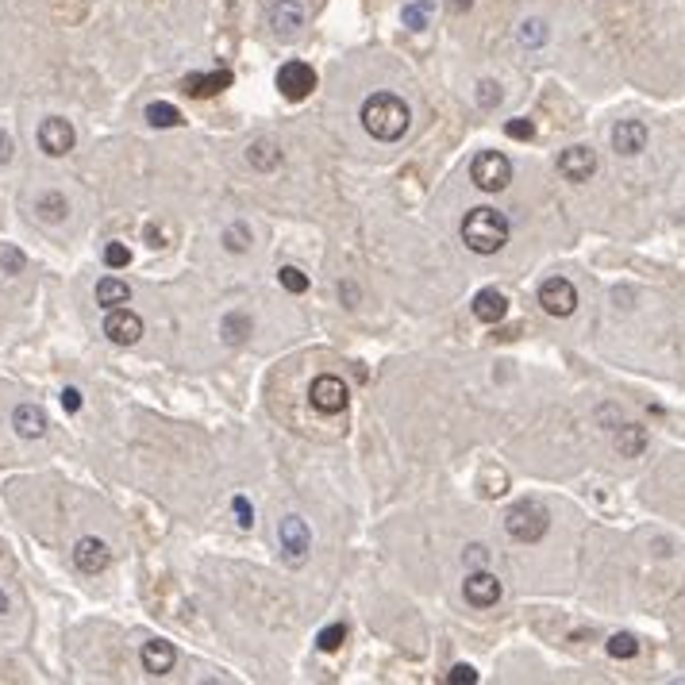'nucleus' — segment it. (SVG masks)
<instances>
[{"mask_svg": "<svg viewBox=\"0 0 685 685\" xmlns=\"http://www.w3.org/2000/svg\"><path fill=\"white\" fill-rule=\"evenodd\" d=\"M23 266H27L23 251H16V247H5V251H0V269H5V274H20Z\"/></svg>", "mask_w": 685, "mask_h": 685, "instance_id": "obj_35", "label": "nucleus"}, {"mask_svg": "<svg viewBox=\"0 0 685 685\" xmlns=\"http://www.w3.org/2000/svg\"><path fill=\"white\" fill-rule=\"evenodd\" d=\"M470 5H474V0H451L454 12H470Z\"/></svg>", "mask_w": 685, "mask_h": 685, "instance_id": "obj_42", "label": "nucleus"}, {"mask_svg": "<svg viewBox=\"0 0 685 685\" xmlns=\"http://www.w3.org/2000/svg\"><path fill=\"white\" fill-rule=\"evenodd\" d=\"M551 527L547 508L539 501H516L505 512V532L516 539V543H539Z\"/></svg>", "mask_w": 685, "mask_h": 685, "instance_id": "obj_3", "label": "nucleus"}, {"mask_svg": "<svg viewBox=\"0 0 685 685\" xmlns=\"http://www.w3.org/2000/svg\"><path fill=\"white\" fill-rule=\"evenodd\" d=\"M147 123L151 127H178L181 112L174 105H166V101H154V105H147Z\"/></svg>", "mask_w": 685, "mask_h": 685, "instance_id": "obj_27", "label": "nucleus"}, {"mask_svg": "<svg viewBox=\"0 0 685 685\" xmlns=\"http://www.w3.org/2000/svg\"><path fill=\"white\" fill-rule=\"evenodd\" d=\"M312 405H316L320 412H342L347 408V385H342V378L335 374H320V378H312Z\"/></svg>", "mask_w": 685, "mask_h": 685, "instance_id": "obj_12", "label": "nucleus"}, {"mask_svg": "<svg viewBox=\"0 0 685 685\" xmlns=\"http://www.w3.org/2000/svg\"><path fill=\"white\" fill-rule=\"evenodd\" d=\"M278 543H281V559L289 566H305L308 551H312V532L301 516H285L278 524Z\"/></svg>", "mask_w": 685, "mask_h": 685, "instance_id": "obj_5", "label": "nucleus"}, {"mask_svg": "<svg viewBox=\"0 0 685 685\" xmlns=\"http://www.w3.org/2000/svg\"><path fill=\"white\" fill-rule=\"evenodd\" d=\"M547 23L543 20H524L520 27H516V39H520V47H527V50H535V47H543L547 42Z\"/></svg>", "mask_w": 685, "mask_h": 685, "instance_id": "obj_26", "label": "nucleus"}, {"mask_svg": "<svg viewBox=\"0 0 685 685\" xmlns=\"http://www.w3.org/2000/svg\"><path fill=\"white\" fill-rule=\"evenodd\" d=\"M12 151H16V147H12V135H5V132H0V166H5V162H12Z\"/></svg>", "mask_w": 685, "mask_h": 685, "instance_id": "obj_41", "label": "nucleus"}, {"mask_svg": "<svg viewBox=\"0 0 685 685\" xmlns=\"http://www.w3.org/2000/svg\"><path fill=\"white\" fill-rule=\"evenodd\" d=\"M644 447H647V432H644V427H635V424L616 427V451L624 454V459H635V454H644Z\"/></svg>", "mask_w": 685, "mask_h": 685, "instance_id": "obj_23", "label": "nucleus"}, {"mask_svg": "<svg viewBox=\"0 0 685 685\" xmlns=\"http://www.w3.org/2000/svg\"><path fill=\"white\" fill-rule=\"evenodd\" d=\"M12 427L23 435V439H42L47 435V412L39 405H16L12 412Z\"/></svg>", "mask_w": 685, "mask_h": 685, "instance_id": "obj_19", "label": "nucleus"}, {"mask_svg": "<svg viewBox=\"0 0 685 685\" xmlns=\"http://www.w3.org/2000/svg\"><path fill=\"white\" fill-rule=\"evenodd\" d=\"M224 247L232 251V254H242V251L251 247V227H247V224H232V227L224 232Z\"/></svg>", "mask_w": 685, "mask_h": 685, "instance_id": "obj_32", "label": "nucleus"}, {"mask_svg": "<svg viewBox=\"0 0 685 685\" xmlns=\"http://www.w3.org/2000/svg\"><path fill=\"white\" fill-rule=\"evenodd\" d=\"M359 120L378 142H397V139H405L408 123H412V112H408V105L401 101V96L374 93V96H366L362 101V116Z\"/></svg>", "mask_w": 685, "mask_h": 685, "instance_id": "obj_1", "label": "nucleus"}, {"mask_svg": "<svg viewBox=\"0 0 685 685\" xmlns=\"http://www.w3.org/2000/svg\"><path fill=\"white\" fill-rule=\"evenodd\" d=\"M232 508H235V520H239V527H254V508H251L247 497H235Z\"/></svg>", "mask_w": 685, "mask_h": 685, "instance_id": "obj_38", "label": "nucleus"}, {"mask_svg": "<svg viewBox=\"0 0 685 685\" xmlns=\"http://www.w3.org/2000/svg\"><path fill=\"white\" fill-rule=\"evenodd\" d=\"M139 659H142V670H147L151 678H162L174 670L178 651H174V644H166V639H151V644H142Z\"/></svg>", "mask_w": 685, "mask_h": 685, "instance_id": "obj_17", "label": "nucleus"}, {"mask_svg": "<svg viewBox=\"0 0 685 685\" xmlns=\"http://www.w3.org/2000/svg\"><path fill=\"white\" fill-rule=\"evenodd\" d=\"M432 12H435V0H412V5H405L401 20H405L408 32H424L427 20H432Z\"/></svg>", "mask_w": 685, "mask_h": 685, "instance_id": "obj_25", "label": "nucleus"}, {"mask_svg": "<svg viewBox=\"0 0 685 685\" xmlns=\"http://www.w3.org/2000/svg\"><path fill=\"white\" fill-rule=\"evenodd\" d=\"M278 93L285 96V101H305V96H312V89H316V69H312L308 62H285L278 69Z\"/></svg>", "mask_w": 685, "mask_h": 685, "instance_id": "obj_6", "label": "nucleus"}, {"mask_svg": "<svg viewBox=\"0 0 685 685\" xmlns=\"http://www.w3.org/2000/svg\"><path fill=\"white\" fill-rule=\"evenodd\" d=\"M269 27H274V35L281 39H297L301 35V27H305V8L297 5V0H278L274 8H269Z\"/></svg>", "mask_w": 685, "mask_h": 685, "instance_id": "obj_15", "label": "nucleus"}, {"mask_svg": "<svg viewBox=\"0 0 685 685\" xmlns=\"http://www.w3.org/2000/svg\"><path fill=\"white\" fill-rule=\"evenodd\" d=\"M278 281H281L285 293H305L308 289V274H305V269H297V266H281L278 269Z\"/></svg>", "mask_w": 685, "mask_h": 685, "instance_id": "obj_31", "label": "nucleus"}, {"mask_svg": "<svg viewBox=\"0 0 685 685\" xmlns=\"http://www.w3.org/2000/svg\"><path fill=\"white\" fill-rule=\"evenodd\" d=\"M505 135L527 142V139H535V123H532V120H524V116H516V120H508V123H505Z\"/></svg>", "mask_w": 685, "mask_h": 685, "instance_id": "obj_34", "label": "nucleus"}, {"mask_svg": "<svg viewBox=\"0 0 685 685\" xmlns=\"http://www.w3.org/2000/svg\"><path fill=\"white\" fill-rule=\"evenodd\" d=\"M127 301H132V285L120 281V278H101L96 281V305H101L105 312L108 308H123Z\"/></svg>", "mask_w": 685, "mask_h": 685, "instance_id": "obj_21", "label": "nucleus"}, {"mask_svg": "<svg viewBox=\"0 0 685 685\" xmlns=\"http://www.w3.org/2000/svg\"><path fill=\"white\" fill-rule=\"evenodd\" d=\"M112 562V547L105 543V539L96 535H85L74 543V566L81 570V574H105Z\"/></svg>", "mask_w": 685, "mask_h": 685, "instance_id": "obj_11", "label": "nucleus"}, {"mask_svg": "<svg viewBox=\"0 0 685 685\" xmlns=\"http://www.w3.org/2000/svg\"><path fill=\"white\" fill-rule=\"evenodd\" d=\"M5 612H8V593L0 589V616H5Z\"/></svg>", "mask_w": 685, "mask_h": 685, "instance_id": "obj_43", "label": "nucleus"}, {"mask_svg": "<svg viewBox=\"0 0 685 685\" xmlns=\"http://www.w3.org/2000/svg\"><path fill=\"white\" fill-rule=\"evenodd\" d=\"M559 174L566 178V181H589L593 174H597V151L593 147H566L562 154H559Z\"/></svg>", "mask_w": 685, "mask_h": 685, "instance_id": "obj_13", "label": "nucleus"}, {"mask_svg": "<svg viewBox=\"0 0 685 685\" xmlns=\"http://www.w3.org/2000/svg\"><path fill=\"white\" fill-rule=\"evenodd\" d=\"M232 69H212V74H189L181 81V93L193 96V101H205V96H216L224 89H232Z\"/></svg>", "mask_w": 685, "mask_h": 685, "instance_id": "obj_14", "label": "nucleus"}, {"mask_svg": "<svg viewBox=\"0 0 685 685\" xmlns=\"http://www.w3.org/2000/svg\"><path fill=\"white\" fill-rule=\"evenodd\" d=\"M481 493H485V497L508 493V474H505L501 466H485V470H481Z\"/></svg>", "mask_w": 685, "mask_h": 685, "instance_id": "obj_28", "label": "nucleus"}, {"mask_svg": "<svg viewBox=\"0 0 685 685\" xmlns=\"http://www.w3.org/2000/svg\"><path fill=\"white\" fill-rule=\"evenodd\" d=\"M478 105L481 108H497V105H501V85H497V81H481L478 85Z\"/></svg>", "mask_w": 685, "mask_h": 685, "instance_id": "obj_36", "label": "nucleus"}, {"mask_svg": "<svg viewBox=\"0 0 685 685\" xmlns=\"http://www.w3.org/2000/svg\"><path fill=\"white\" fill-rule=\"evenodd\" d=\"M105 335L116 342V347H135V342L142 339V320L135 316L132 308H108L105 316Z\"/></svg>", "mask_w": 685, "mask_h": 685, "instance_id": "obj_9", "label": "nucleus"}, {"mask_svg": "<svg viewBox=\"0 0 685 685\" xmlns=\"http://www.w3.org/2000/svg\"><path fill=\"white\" fill-rule=\"evenodd\" d=\"M447 681H451V685H474V681H478V670L466 666V662H459V666H454L451 674H447Z\"/></svg>", "mask_w": 685, "mask_h": 685, "instance_id": "obj_37", "label": "nucleus"}, {"mask_svg": "<svg viewBox=\"0 0 685 685\" xmlns=\"http://www.w3.org/2000/svg\"><path fill=\"white\" fill-rule=\"evenodd\" d=\"M342 644H347V624H327L324 632L316 635V647H320V651H327V654L339 651Z\"/></svg>", "mask_w": 685, "mask_h": 685, "instance_id": "obj_30", "label": "nucleus"}, {"mask_svg": "<svg viewBox=\"0 0 685 685\" xmlns=\"http://www.w3.org/2000/svg\"><path fill=\"white\" fill-rule=\"evenodd\" d=\"M462 593H466V601L474 605V608H493L497 601H501V581H497L489 570H474V574H466V581H462Z\"/></svg>", "mask_w": 685, "mask_h": 685, "instance_id": "obj_10", "label": "nucleus"}, {"mask_svg": "<svg viewBox=\"0 0 685 685\" xmlns=\"http://www.w3.org/2000/svg\"><path fill=\"white\" fill-rule=\"evenodd\" d=\"M247 162H251V169H259V174H274L281 166V147L274 139H254L247 147Z\"/></svg>", "mask_w": 685, "mask_h": 685, "instance_id": "obj_20", "label": "nucleus"}, {"mask_svg": "<svg viewBox=\"0 0 685 685\" xmlns=\"http://www.w3.org/2000/svg\"><path fill=\"white\" fill-rule=\"evenodd\" d=\"M470 181H474L481 193H501L512 181V162L501 151H481L478 159L470 162Z\"/></svg>", "mask_w": 685, "mask_h": 685, "instance_id": "obj_4", "label": "nucleus"}, {"mask_svg": "<svg viewBox=\"0 0 685 685\" xmlns=\"http://www.w3.org/2000/svg\"><path fill=\"white\" fill-rule=\"evenodd\" d=\"M35 212H39V220H47V224H62L69 216V205L62 193H42L35 201Z\"/></svg>", "mask_w": 685, "mask_h": 685, "instance_id": "obj_24", "label": "nucleus"}, {"mask_svg": "<svg viewBox=\"0 0 685 685\" xmlns=\"http://www.w3.org/2000/svg\"><path fill=\"white\" fill-rule=\"evenodd\" d=\"M470 312H474V320H481V324H501L508 316V297L501 289H481V293H474V301H470Z\"/></svg>", "mask_w": 685, "mask_h": 685, "instance_id": "obj_18", "label": "nucleus"}, {"mask_svg": "<svg viewBox=\"0 0 685 685\" xmlns=\"http://www.w3.org/2000/svg\"><path fill=\"white\" fill-rule=\"evenodd\" d=\"M220 335H224V342H232V347H239V342L251 335V316H247V312H239V308L224 312V320H220Z\"/></svg>", "mask_w": 685, "mask_h": 685, "instance_id": "obj_22", "label": "nucleus"}, {"mask_svg": "<svg viewBox=\"0 0 685 685\" xmlns=\"http://www.w3.org/2000/svg\"><path fill=\"white\" fill-rule=\"evenodd\" d=\"M466 562L481 570L485 562H489V547H485V543H470V547H466Z\"/></svg>", "mask_w": 685, "mask_h": 685, "instance_id": "obj_39", "label": "nucleus"}, {"mask_svg": "<svg viewBox=\"0 0 685 685\" xmlns=\"http://www.w3.org/2000/svg\"><path fill=\"white\" fill-rule=\"evenodd\" d=\"M62 408H66V412H78V408H81V389H74V385H69V389H62Z\"/></svg>", "mask_w": 685, "mask_h": 685, "instance_id": "obj_40", "label": "nucleus"}, {"mask_svg": "<svg viewBox=\"0 0 685 685\" xmlns=\"http://www.w3.org/2000/svg\"><path fill=\"white\" fill-rule=\"evenodd\" d=\"M605 647H608L612 659H635V654H639V639H635L632 632H616Z\"/></svg>", "mask_w": 685, "mask_h": 685, "instance_id": "obj_29", "label": "nucleus"}, {"mask_svg": "<svg viewBox=\"0 0 685 685\" xmlns=\"http://www.w3.org/2000/svg\"><path fill=\"white\" fill-rule=\"evenodd\" d=\"M105 266H108V269L132 266V251H127L123 242H108V247H105Z\"/></svg>", "mask_w": 685, "mask_h": 685, "instance_id": "obj_33", "label": "nucleus"}, {"mask_svg": "<svg viewBox=\"0 0 685 685\" xmlns=\"http://www.w3.org/2000/svg\"><path fill=\"white\" fill-rule=\"evenodd\" d=\"M539 305H543L547 316H574V308H578V289H574V281H566V278H547L543 285H539Z\"/></svg>", "mask_w": 685, "mask_h": 685, "instance_id": "obj_7", "label": "nucleus"}, {"mask_svg": "<svg viewBox=\"0 0 685 685\" xmlns=\"http://www.w3.org/2000/svg\"><path fill=\"white\" fill-rule=\"evenodd\" d=\"M74 142H78V135H74V123L69 120L50 116L39 123V147H42V154H50V159H66V154L74 151Z\"/></svg>", "mask_w": 685, "mask_h": 685, "instance_id": "obj_8", "label": "nucleus"}, {"mask_svg": "<svg viewBox=\"0 0 685 685\" xmlns=\"http://www.w3.org/2000/svg\"><path fill=\"white\" fill-rule=\"evenodd\" d=\"M612 151L627 154V159L639 151H647V123L644 120H620L612 127Z\"/></svg>", "mask_w": 685, "mask_h": 685, "instance_id": "obj_16", "label": "nucleus"}, {"mask_svg": "<svg viewBox=\"0 0 685 685\" xmlns=\"http://www.w3.org/2000/svg\"><path fill=\"white\" fill-rule=\"evenodd\" d=\"M512 235V227H508V216L505 212H497L489 205H478V208H470L466 212V220H462V242L474 254H497V251H505V242Z\"/></svg>", "mask_w": 685, "mask_h": 685, "instance_id": "obj_2", "label": "nucleus"}]
</instances>
